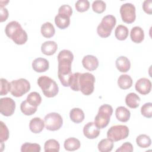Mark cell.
<instances>
[{
    "instance_id": "obj_1",
    "label": "cell",
    "mask_w": 152,
    "mask_h": 152,
    "mask_svg": "<svg viewBox=\"0 0 152 152\" xmlns=\"http://www.w3.org/2000/svg\"><path fill=\"white\" fill-rule=\"evenodd\" d=\"M74 59L73 53L69 50L64 49L58 55V76L64 87H69L72 75L71 64Z\"/></svg>"
},
{
    "instance_id": "obj_2",
    "label": "cell",
    "mask_w": 152,
    "mask_h": 152,
    "mask_svg": "<svg viewBox=\"0 0 152 152\" xmlns=\"http://www.w3.org/2000/svg\"><path fill=\"white\" fill-rule=\"evenodd\" d=\"M5 33L17 45H23L27 40L26 31L23 29L21 24L17 21L8 23L5 26Z\"/></svg>"
},
{
    "instance_id": "obj_3",
    "label": "cell",
    "mask_w": 152,
    "mask_h": 152,
    "mask_svg": "<svg viewBox=\"0 0 152 152\" xmlns=\"http://www.w3.org/2000/svg\"><path fill=\"white\" fill-rule=\"evenodd\" d=\"M37 84L41 88L43 94L47 97H53L58 93V84L55 81L48 76L40 77L37 79Z\"/></svg>"
},
{
    "instance_id": "obj_4",
    "label": "cell",
    "mask_w": 152,
    "mask_h": 152,
    "mask_svg": "<svg viewBox=\"0 0 152 152\" xmlns=\"http://www.w3.org/2000/svg\"><path fill=\"white\" fill-rule=\"evenodd\" d=\"M113 113L112 107L107 104L102 105L98 113L94 118V124L99 129H103L107 126L110 122V118Z\"/></svg>"
},
{
    "instance_id": "obj_5",
    "label": "cell",
    "mask_w": 152,
    "mask_h": 152,
    "mask_svg": "<svg viewBox=\"0 0 152 152\" xmlns=\"http://www.w3.org/2000/svg\"><path fill=\"white\" fill-rule=\"evenodd\" d=\"M116 23V20L115 16L112 15H107L104 16L101 23L97 27V33L98 35L103 38L109 37Z\"/></svg>"
},
{
    "instance_id": "obj_6",
    "label": "cell",
    "mask_w": 152,
    "mask_h": 152,
    "mask_svg": "<svg viewBox=\"0 0 152 152\" xmlns=\"http://www.w3.org/2000/svg\"><path fill=\"white\" fill-rule=\"evenodd\" d=\"M94 76L89 72L81 73L79 77L80 91L86 96L90 95L94 89Z\"/></svg>"
},
{
    "instance_id": "obj_7",
    "label": "cell",
    "mask_w": 152,
    "mask_h": 152,
    "mask_svg": "<svg viewBox=\"0 0 152 152\" xmlns=\"http://www.w3.org/2000/svg\"><path fill=\"white\" fill-rule=\"evenodd\" d=\"M10 83V92L13 96L16 97H21L30 89V84L29 81L25 78L12 80Z\"/></svg>"
},
{
    "instance_id": "obj_8",
    "label": "cell",
    "mask_w": 152,
    "mask_h": 152,
    "mask_svg": "<svg viewBox=\"0 0 152 152\" xmlns=\"http://www.w3.org/2000/svg\"><path fill=\"white\" fill-rule=\"evenodd\" d=\"M129 128L126 125H118L111 126L107 132V137L113 141L125 139L129 135Z\"/></svg>"
},
{
    "instance_id": "obj_9",
    "label": "cell",
    "mask_w": 152,
    "mask_h": 152,
    "mask_svg": "<svg viewBox=\"0 0 152 152\" xmlns=\"http://www.w3.org/2000/svg\"><path fill=\"white\" fill-rule=\"evenodd\" d=\"M46 128L51 131L59 129L63 124V119L60 114L56 112H51L47 114L44 118Z\"/></svg>"
},
{
    "instance_id": "obj_10",
    "label": "cell",
    "mask_w": 152,
    "mask_h": 152,
    "mask_svg": "<svg viewBox=\"0 0 152 152\" xmlns=\"http://www.w3.org/2000/svg\"><path fill=\"white\" fill-rule=\"evenodd\" d=\"M120 14L122 20L124 22L131 24L132 23L136 18L135 7L131 3H125L120 7Z\"/></svg>"
},
{
    "instance_id": "obj_11",
    "label": "cell",
    "mask_w": 152,
    "mask_h": 152,
    "mask_svg": "<svg viewBox=\"0 0 152 152\" xmlns=\"http://www.w3.org/2000/svg\"><path fill=\"white\" fill-rule=\"evenodd\" d=\"M15 109V102L10 97H4L0 99V112L5 116L13 115Z\"/></svg>"
},
{
    "instance_id": "obj_12",
    "label": "cell",
    "mask_w": 152,
    "mask_h": 152,
    "mask_svg": "<svg viewBox=\"0 0 152 152\" xmlns=\"http://www.w3.org/2000/svg\"><path fill=\"white\" fill-rule=\"evenodd\" d=\"M135 88L139 93L145 95L148 94L151 90V83L146 78H141L136 82Z\"/></svg>"
},
{
    "instance_id": "obj_13",
    "label": "cell",
    "mask_w": 152,
    "mask_h": 152,
    "mask_svg": "<svg viewBox=\"0 0 152 152\" xmlns=\"http://www.w3.org/2000/svg\"><path fill=\"white\" fill-rule=\"evenodd\" d=\"M83 134L88 139H94L99 135L100 130L96 126L94 122H90L84 125L83 128Z\"/></svg>"
},
{
    "instance_id": "obj_14",
    "label": "cell",
    "mask_w": 152,
    "mask_h": 152,
    "mask_svg": "<svg viewBox=\"0 0 152 152\" xmlns=\"http://www.w3.org/2000/svg\"><path fill=\"white\" fill-rule=\"evenodd\" d=\"M82 64L84 68L90 71H92L97 68L99 66V61L95 56L87 55L83 58Z\"/></svg>"
},
{
    "instance_id": "obj_15",
    "label": "cell",
    "mask_w": 152,
    "mask_h": 152,
    "mask_svg": "<svg viewBox=\"0 0 152 152\" xmlns=\"http://www.w3.org/2000/svg\"><path fill=\"white\" fill-rule=\"evenodd\" d=\"M49 61L43 58H36L32 62V68L37 72H43L49 69Z\"/></svg>"
},
{
    "instance_id": "obj_16",
    "label": "cell",
    "mask_w": 152,
    "mask_h": 152,
    "mask_svg": "<svg viewBox=\"0 0 152 152\" xmlns=\"http://www.w3.org/2000/svg\"><path fill=\"white\" fill-rule=\"evenodd\" d=\"M70 16L63 13H59L55 17L56 26L60 29L67 28L70 24Z\"/></svg>"
},
{
    "instance_id": "obj_17",
    "label": "cell",
    "mask_w": 152,
    "mask_h": 152,
    "mask_svg": "<svg viewBox=\"0 0 152 152\" xmlns=\"http://www.w3.org/2000/svg\"><path fill=\"white\" fill-rule=\"evenodd\" d=\"M115 65L116 68L121 72H126L128 71L131 68L130 61L125 56L118 57L116 60Z\"/></svg>"
},
{
    "instance_id": "obj_18",
    "label": "cell",
    "mask_w": 152,
    "mask_h": 152,
    "mask_svg": "<svg viewBox=\"0 0 152 152\" xmlns=\"http://www.w3.org/2000/svg\"><path fill=\"white\" fill-rule=\"evenodd\" d=\"M45 126V122L41 118L38 117H35L31 119L29 124V128L30 131L34 134L41 132Z\"/></svg>"
},
{
    "instance_id": "obj_19",
    "label": "cell",
    "mask_w": 152,
    "mask_h": 152,
    "mask_svg": "<svg viewBox=\"0 0 152 152\" xmlns=\"http://www.w3.org/2000/svg\"><path fill=\"white\" fill-rule=\"evenodd\" d=\"M58 49V45L54 41H46L43 43L41 45V51L46 55H53Z\"/></svg>"
},
{
    "instance_id": "obj_20",
    "label": "cell",
    "mask_w": 152,
    "mask_h": 152,
    "mask_svg": "<svg viewBox=\"0 0 152 152\" xmlns=\"http://www.w3.org/2000/svg\"><path fill=\"white\" fill-rule=\"evenodd\" d=\"M131 40L136 43H141L144 39V32L142 28L139 26L134 27L130 33Z\"/></svg>"
},
{
    "instance_id": "obj_21",
    "label": "cell",
    "mask_w": 152,
    "mask_h": 152,
    "mask_svg": "<svg viewBox=\"0 0 152 152\" xmlns=\"http://www.w3.org/2000/svg\"><path fill=\"white\" fill-rule=\"evenodd\" d=\"M115 115L117 119L122 122H127L131 116L130 111L124 106H119L116 108Z\"/></svg>"
},
{
    "instance_id": "obj_22",
    "label": "cell",
    "mask_w": 152,
    "mask_h": 152,
    "mask_svg": "<svg viewBox=\"0 0 152 152\" xmlns=\"http://www.w3.org/2000/svg\"><path fill=\"white\" fill-rule=\"evenodd\" d=\"M125 103L129 107L135 109L140 105V98L136 93H130L125 97Z\"/></svg>"
},
{
    "instance_id": "obj_23",
    "label": "cell",
    "mask_w": 152,
    "mask_h": 152,
    "mask_svg": "<svg viewBox=\"0 0 152 152\" xmlns=\"http://www.w3.org/2000/svg\"><path fill=\"white\" fill-rule=\"evenodd\" d=\"M69 117L73 122L78 124L84 121V113L82 109L78 107H74L69 112Z\"/></svg>"
},
{
    "instance_id": "obj_24",
    "label": "cell",
    "mask_w": 152,
    "mask_h": 152,
    "mask_svg": "<svg viewBox=\"0 0 152 152\" xmlns=\"http://www.w3.org/2000/svg\"><path fill=\"white\" fill-rule=\"evenodd\" d=\"M81 145L80 141L76 138L71 137L64 141V146L66 150L69 151H73L80 148Z\"/></svg>"
},
{
    "instance_id": "obj_25",
    "label": "cell",
    "mask_w": 152,
    "mask_h": 152,
    "mask_svg": "<svg viewBox=\"0 0 152 152\" xmlns=\"http://www.w3.org/2000/svg\"><path fill=\"white\" fill-rule=\"evenodd\" d=\"M132 78L127 74H122L119 76L118 80V84L119 87L123 90L129 88L132 85Z\"/></svg>"
},
{
    "instance_id": "obj_26",
    "label": "cell",
    "mask_w": 152,
    "mask_h": 152,
    "mask_svg": "<svg viewBox=\"0 0 152 152\" xmlns=\"http://www.w3.org/2000/svg\"><path fill=\"white\" fill-rule=\"evenodd\" d=\"M41 33L46 38H50L53 36L55 33V28L53 24L50 22H46L41 26Z\"/></svg>"
},
{
    "instance_id": "obj_27",
    "label": "cell",
    "mask_w": 152,
    "mask_h": 152,
    "mask_svg": "<svg viewBox=\"0 0 152 152\" xmlns=\"http://www.w3.org/2000/svg\"><path fill=\"white\" fill-rule=\"evenodd\" d=\"M98 150L100 152H109L113 147V141L109 138L102 140L98 144Z\"/></svg>"
},
{
    "instance_id": "obj_28",
    "label": "cell",
    "mask_w": 152,
    "mask_h": 152,
    "mask_svg": "<svg viewBox=\"0 0 152 152\" xmlns=\"http://www.w3.org/2000/svg\"><path fill=\"white\" fill-rule=\"evenodd\" d=\"M129 33L128 28L122 24H120L116 27L115 30V35L116 38L119 40H125Z\"/></svg>"
},
{
    "instance_id": "obj_29",
    "label": "cell",
    "mask_w": 152,
    "mask_h": 152,
    "mask_svg": "<svg viewBox=\"0 0 152 152\" xmlns=\"http://www.w3.org/2000/svg\"><path fill=\"white\" fill-rule=\"evenodd\" d=\"M26 100L30 105L34 107H37L42 102V97L39 93L33 91L28 94Z\"/></svg>"
},
{
    "instance_id": "obj_30",
    "label": "cell",
    "mask_w": 152,
    "mask_h": 152,
    "mask_svg": "<svg viewBox=\"0 0 152 152\" xmlns=\"http://www.w3.org/2000/svg\"><path fill=\"white\" fill-rule=\"evenodd\" d=\"M45 152L56 151L58 152L60 148V145L58 141L55 139H50L47 140L44 145Z\"/></svg>"
},
{
    "instance_id": "obj_31",
    "label": "cell",
    "mask_w": 152,
    "mask_h": 152,
    "mask_svg": "<svg viewBox=\"0 0 152 152\" xmlns=\"http://www.w3.org/2000/svg\"><path fill=\"white\" fill-rule=\"evenodd\" d=\"M37 107L30 105L27 100H24L21 102L20 105V109L22 113L27 116H30L34 114L37 111Z\"/></svg>"
},
{
    "instance_id": "obj_32",
    "label": "cell",
    "mask_w": 152,
    "mask_h": 152,
    "mask_svg": "<svg viewBox=\"0 0 152 152\" xmlns=\"http://www.w3.org/2000/svg\"><path fill=\"white\" fill-rule=\"evenodd\" d=\"M137 144L141 148H147L151 143V140L150 137L145 134H141L136 138Z\"/></svg>"
},
{
    "instance_id": "obj_33",
    "label": "cell",
    "mask_w": 152,
    "mask_h": 152,
    "mask_svg": "<svg viewBox=\"0 0 152 152\" xmlns=\"http://www.w3.org/2000/svg\"><path fill=\"white\" fill-rule=\"evenodd\" d=\"M40 145L36 143L25 142L21 147V152H40Z\"/></svg>"
},
{
    "instance_id": "obj_34",
    "label": "cell",
    "mask_w": 152,
    "mask_h": 152,
    "mask_svg": "<svg viewBox=\"0 0 152 152\" xmlns=\"http://www.w3.org/2000/svg\"><path fill=\"white\" fill-rule=\"evenodd\" d=\"M81 73L80 72H75L71 75L69 82V87L70 88L75 91H80L79 88V77Z\"/></svg>"
},
{
    "instance_id": "obj_35",
    "label": "cell",
    "mask_w": 152,
    "mask_h": 152,
    "mask_svg": "<svg viewBox=\"0 0 152 152\" xmlns=\"http://www.w3.org/2000/svg\"><path fill=\"white\" fill-rule=\"evenodd\" d=\"M106 3L101 0L94 1L92 4V9L93 11L97 14H101L106 10Z\"/></svg>"
},
{
    "instance_id": "obj_36",
    "label": "cell",
    "mask_w": 152,
    "mask_h": 152,
    "mask_svg": "<svg viewBox=\"0 0 152 152\" xmlns=\"http://www.w3.org/2000/svg\"><path fill=\"white\" fill-rule=\"evenodd\" d=\"M75 7L78 12H84L88 10L90 7V2L87 0H78L76 2Z\"/></svg>"
},
{
    "instance_id": "obj_37",
    "label": "cell",
    "mask_w": 152,
    "mask_h": 152,
    "mask_svg": "<svg viewBox=\"0 0 152 152\" xmlns=\"http://www.w3.org/2000/svg\"><path fill=\"white\" fill-rule=\"evenodd\" d=\"M141 113L144 117L151 118L152 117V103L148 102L144 104L141 108Z\"/></svg>"
},
{
    "instance_id": "obj_38",
    "label": "cell",
    "mask_w": 152,
    "mask_h": 152,
    "mask_svg": "<svg viewBox=\"0 0 152 152\" xmlns=\"http://www.w3.org/2000/svg\"><path fill=\"white\" fill-rule=\"evenodd\" d=\"M1 96L6 95L11 90V83L5 78H1Z\"/></svg>"
},
{
    "instance_id": "obj_39",
    "label": "cell",
    "mask_w": 152,
    "mask_h": 152,
    "mask_svg": "<svg viewBox=\"0 0 152 152\" xmlns=\"http://www.w3.org/2000/svg\"><path fill=\"white\" fill-rule=\"evenodd\" d=\"M1 125V135H0V139L1 142L6 141L9 138V131L7 126V125L2 122H0Z\"/></svg>"
},
{
    "instance_id": "obj_40",
    "label": "cell",
    "mask_w": 152,
    "mask_h": 152,
    "mask_svg": "<svg viewBox=\"0 0 152 152\" xmlns=\"http://www.w3.org/2000/svg\"><path fill=\"white\" fill-rule=\"evenodd\" d=\"M133 146L129 142H124L119 148H118L116 151V152H132L133 151Z\"/></svg>"
},
{
    "instance_id": "obj_41",
    "label": "cell",
    "mask_w": 152,
    "mask_h": 152,
    "mask_svg": "<svg viewBox=\"0 0 152 152\" xmlns=\"http://www.w3.org/2000/svg\"><path fill=\"white\" fill-rule=\"evenodd\" d=\"M58 12L65 14L71 17L72 14V9L71 7L69 6V5L64 4V5H61L59 7V8L58 9Z\"/></svg>"
},
{
    "instance_id": "obj_42",
    "label": "cell",
    "mask_w": 152,
    "mask_h": 152,
    "mask_svg": "<svg viewBox=\"0 0 152 152\" xmlns=\"http://www.w3.org/2000/svg\"><path fill=\"white\" fill-rule=\"evenodd\" d=\"M142 9L145 12L148 14H152V1L151 0H145L142 3Z\"/></svg>"
},
{
    "instance_id": "obj_43",
    "label": "cell",
    "mask_w": 152,
    "mask_h": 152,
    "mask_svg": "<svg viewBox=\"0 0 152 152\" xmlns=\"http://www.w3.org/2000/svg\"><path fill=\"white\" fill-rule=\"evenodd\" d=\"M0 14H1V20H0L1 22L5 21L7 20L8 17V11L6 8L1 7Z\"/></svg>"
}]
</instances>
